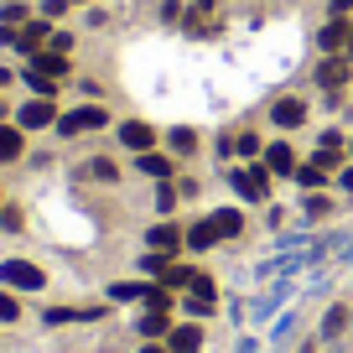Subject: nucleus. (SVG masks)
<instances>
[{"label":"nucleus","instance_id":"obj_5","mask_svg":"<svg viewBox=\"0 0 353 353\" xmlns=\"http://www.w3.org/2000/svg\"><path fill=\"white\" fill-rule=\"evenodd\" d=\"M203 348V327L198 322H176L172 332H166V353H198Z\"/></svg>","mask_w":353,"mask_h":353},{"label":"nucleus","instance_id":"obj_29","mask_svg":"<svg viewBox=\"0 0 353 353\" xmlns=\"http://www.w3.org/2000/svg\"><path fill=\"white\" fill-rule=\"evenodd\" d=\"M16 312H21V301L11 291H0V322H16Z\"/></svg>","mask_w":353,"mask_h":353},{"label":"nucleus","instance_id":"obj_3","mask_svg":"<svg viewBox=\"0 0 353 353\" xmlns=\"http://www.w3.org/2000/svg\"><path fill=\"white\" fill-rule=\"evenodd\" d=\"M229 182H234V192L250 198V203H265V192H270V172H265V166H239V172H229Z\"/></svg>","mask_w":353,"mask_h":353},{"label":"nucleus","instance_id":"obj_30","mask_svg":"<svg viewBox=\"0 0 353 353\" xmlns=\"http://www.w3.org/2000/svg\"><path fill=\"white\" fill-rule=\"evenodd\" d=\"M234 151H239V156H260V135H250V130H244L239 141H234Z\"/></svg>","mask_w":353,"mask_h":353},{"label":"nucleus","instance_id":"obj_35","mask_svg":"<svg viewBox=\"0 0 353 353\" xmlns=\"http://www.w3.org/2000/svg\"><path fill=\"white\" fill-rule=\"evenodd\" d=\"M332 16H338V21H348V16H353V0H332Z\"/></svg>","mask_w":353,"mask_h":353},{"label":"nucleus","instance_id":"obj_36","mask_svg":"<svg viewBox=\"0 0 353 353\" xmlns=\"http://www.w3.org/2000/svg\"><path fill=\"white\" fill-rule=\"evenodd\" d=\"M338 188H343V192H353V166H343V172H338Z\"/></svg>","mask_w":353,"mask_h":353},{"label":"nucleus","instance_id":"obj_21","mask_svg":"<svg viewBox=\"0 0 353 353\" xmlns=\"http://www.w3.org/2000/svg\"><path fill=\"white\" fill-rule=\"evenodd\" d=\"M151 291H156V286H141V281H120V286H110V296H114V301H151Z\"/></svg>","mask_w":353,"mask_h":353},{"label":"nucleus","instance_id":"obj_32","mask_svg":"<svg viewBox=\"0 0 353 353\" xmlns=\"http://www.w3.org/2000/svg\"><path fill=\"white\" fill-rule=\"evenodd\" d=\"M68 6H73V0H42V16H47V21H57Z\"/></svg>","mask_w":353,"mask_h":353},{"label":"nucleus","instance_id":"obj_33","mask_svg":"<svg viewBox=\"0 0 353 353\" xmlns=\"http://www.w3.org/2000/svg\"><path fill=\"white\" fill-rule=\"evenodd\" d=\"M322 151H343V130H322Z\"/></svg>","mask_w":353,"mask_h":353},{"label":"nucleus","instance_id":"obj_25","mask_svg":"<svg viewBox=\"0 0 353 353\" xmlns=\"http://www.w3.org/2000/svg\"><path fill=\"white\" fill-rule=\"evenodd\" d=\"M296 182H301L307 192H317L322 182H327V176H322V166H317V161H307V166H296Z\"/></svg>","mask_w":353,"mask_h":353},{"label":"nucleus","instance_id":"obj_4","mask_svg":"<svg viewBox=\"0 0 353 353\" xmlns=\"http://www.w3.org/2000/svg\"><path fill=\"white\" fill-rule=\"evenodd\" d=\"M16 125H21V130H42V125H57L52 99H32V104H21V110H16Z\"/></svg>","mask_w":353,"mask_h":353},{"label":"nucleus","instance_id":"obj_34","mask_svg":"<svg viewBox=\"0 0 353 353\" xmlns=\"http://www.w3.org/2000/svg\"><path fill=\"white\" fill-rule=\"evenodd\" d=\"M47 47H52V52H68V47H73V37H68V32H52V42H47Z\"/></svg>","mask_w":353,"mask_h":353},{"label":"nucleus","instance_id":"obj_12","mask_svg":"<svg viewBox=\"0 0 353 353\" xmlns=\"http://www.w3.org/2000/svg\"><path fill=\"white\" fill-rule=\"evenodd\" d=\"M42 42H52V32H47V16H42V21H26L21 32H16V52H37Z\"/></svg>","mask_w":353,"mask_h":353},{"label":"nucleus","instance_id":"obj_20","mask_svg":"<svg viewBox=\"0 0 353 353\" xmlns=\"http://www.w3.org/2000/svg\"><path fill=\"white\" fill-rule=\"evenodd\" d=\"M135 166H141V176H156V182H166V176H172V161H166V156H151V151L135 156Z\"/></svg>","mask_w":353,"mask_h":353},{"label":"nucleus","instance_id":"obj_17","mask_svg":"<svg viewBox=\"0 0 353 353\" xmlns=\"http://www.w3.org/2000/svg\"><path fill=\"white\" fill-rule=\"evenodd\" d=\"M151 250H161V254L182 250V229H176V223H156L151 229Z\"/></svg>","mask_w":353,"mask_h":353},{"label":"nucleus","instance_id":"obj_37","mask_svg":"<svg viewBox=\"0 0 353 353\" xmlns=\"http://www.w3.org/2000/svg\"><path fill=\"white\" fill-rule=\"evenodd\" d=\"M234 353H260V343H254V338H239V343H234Z\"/></svg>","mask_w":353,"mask_h":353},{"label":"nucleus","instance_id":"obj_8","mask_svg":"<svg viewBox=\"0 0 353 353\" xmlns=\"http://www.w3.org/2000/svg\"><path fill=\"white\" fill-rule=\"evenodd\" d=\"M348 317H353V307H348V296H343V301H332V307H327V317H322V327H317V338H322V343H332V338H343V327H348Z\"/></svg>","mask_w":353,"mask_h":353},{"label":"nucleus","instance_id":"obj_14","mask_svg":"<svg viewBox=\"0 0 353 353\" xmlns=\"http://www.w3.org/2000/svg\"><path fill=\"white\" fill-rule=\"evenodd\" d=\"M348 21H353V16H348ZM348 21H338V16H332V21H327V26L317 32L322 52H343V42H348Z\"/></svg>","mask_w":353,"mask_h":353},{"label":"nucleus","instance_id":"obj_16","mask_svg":"<svg viewBox=\"0 0 353 353\" xmlns=\"http://www.w3.org/2000/svg\"><path fill=\"white\" fill-rule=\"evenodd\" d=\"M281 301H286V286H270V291H265V296H260V301L250 307V317H254V322L276 317V312H281Z\"/></svg>","mask_w":353,"mask_h":353},{"label":"nucleus","instance_id":"obj_40","mask_svg":"<svg viewBox=\"0 0 353 353\" xmlns=\"http://www.w3.org/2000/svg\"><path fill=\"white\" fill-rule=\"evenodd\" d=\"M343 260H348V265H353V239H348V244H343Z\"/></svg>","mask_w":353,"mask_h":353},{"label":"nucleus","instance_id":"obj_18","mask_svg":"<svg viewBox=\"0 0 353 353\" xmlns=\"http://www.w3.org/2000/svg\"><path fill=\"white\" fill-rule=\"evenodd\" d=\"M21 151H26V141H21V125H0V161H16Z\"/></svg>","mask_w":353,"mask_h":353},{"label":"nucleus","instance_id":"obj_27","mask_svg":"<svg viewBox=\"0 0 353 353\" xmlns=\"http://www.w3.org/2000/svg\"><path fill=\"white\" fill-rule=\"evenodd\" d=\"M0 26H26V6L21 0H11V6L0 11Z\"/></svg>","mask_w":353,"mask_h":353},{"label":"nucleus","instance_id":"obj_23","mask_svg":"<svg viewBox=\"0 0 353 353\" xmlns=\"http://www.w3.org/2000/svg\"><path fill=\"white\" fill-rule=\"evenodd\" d=\"M26 83H32L37 88V99H57V78H47V73H37V68H26Z\"/></svg>","mask_w":353,"mask_h":353},{"label":"nucleus","instance_id":"obj_2","mask_svg":"<svg viewBox=\"0 0 353 353\" xmlns=\"http://www.w3.org/2000/svg\"><path fill=\"white\" fill-rule=\"evenodd\" d=\"M0 281H6L11 291H42L47 286V276L32 260H0Z\"/></svg>","mask_w":353,"mask_h":353},{"label":"nucleus","instance_id":"obj_10","mask_svg":"<svg viewBox=\"0 0 353 353\" xmlns=\"http://www.w3.org/2000/svg\"><path fill=\"white\" fill-rule=\"evenodd\" d=\"M182 307H188L192 317H208V312H213V281L208 276H192V296L182 301Z\"/></svg>","mask_w":353,"mask_h":353},{"label":"nucleus","instance_id":"obj_42","mask_svg":"<svg viewBox=\"0 0 353 353\" xmlns=\"http://www.w3.org/2000/svg\"><path fill=\"white\" fill-rule=\"evenodd\" d=\"M348 151H353V141H348Z\"/></svg>","mask_w":353,"mask_h":353},{"label":"nucleus","instance_id":"obj_13","mask_svg":"<svg viewBox=\"0 0 353 353\" xmlns=\"http://www.w3.org/2000/svg\"><path fill=\"white\" fill-rule=\"evenodd\" d=\"M32 68L63 83V78H68V52H52V47H47V52H32Z\"/></svg>","mask_w":353,"mask_h":353},{"label":"nucleus","instance_id":"obj_31","mask_svg":"<svg viewBox=\"0 0 353 353\" xmlns=\"http://www.w3.org/2000/svg\"><path fill=\"white\" fill-rule=\"evenodd\" d=\"M156 208L172 213V208H176V188H166V182H161V192H156Z\"/></svg>","mask_w":353,"mask_h":353},{"label":"nucleus","instance_id":"obj_7","mask_svg":"<svg viewBox=\"0 0 353 353\" xmlns=\"http://www.w3.org/2000/svg\"><path fill=\"white\" fill-rule=\"evenodd\" d=\"M343 83H348V57H343V52H332L327 63L317 68V88H327V94H338Z\"/></svg>","mask_w":353,"mask_h":353},{"label":"nucleus","instance_id":"obj_9","mask_svg":"<svg viewBox=\"0 0 353 353\" xmlns=\"http://www.w3.org/2000/svg\"><path fill=\"white\" fill-rule=\"evenodd\" d=\"M151 141H156V130H151L145 120H125V125H120V145H130L135 156L151 151Z\"/></svg>","mask_w":353,"mask_h":353},{"label":"nucleus","instance_id":"obj_26","mask_svg":"<svg viewBox=\"0 0 353 353\" xmlns=\"http://www.w3.org/2000/svg\"><path fill=\"white\" fill-rule=\"evenodd\" d=\"M135 265H141V276H161V270H166V254H161V250H151V254H141Z\"/></svg>","mask_w":353,"mask_h":353},{"label":"nucleus","instance_id":"obj_24","mask_svg":"<svg viewBox=\"0 0 353 353\" xmlns=\"http://www.w3.org/2000/svg\"><path fill=\"white\" fill-rule=\"evenodd\" d=\"M166 145H172V151H176V156H192V145H198V135H192V130H188V125H176V130H172V135H166Z\"/></svg>","mask_w":353,"mask_h":353},{"label":"nucleus","instance_id":"obj_15","mask_svg":"<svg viewBox=\"0 0 353 353\" xmlns=\"http://www.w3.org/2000/svg\"><path fill=\"white\" fill-rule=\"evenodd\" d=\"M219 239H223V234H219V223H213V213H208L203 223H192V229H188V244H192V250H213Z\"/></svg>","mask_w":353,"mask_h":353},{"label":"nucleus","instance_id":"obj_41","mask_svg":"<svg viewBox=\"0 0 353 353\" xmlns=\"http://www.w3.org/2000/svg\"><path fill=\"white\" fill-rule=\"evenodd\" d=\"M141 353H166V348H141Z\"/></svg>","mask_w":353,"mask_h":353},{"label":"nucleus","instance_id":"obj_28","mask_svg":"<svg viewBox=\"0 0 353 353\" xmlns=\"http://www.w3.org/2000/svg\"><path fill=\"white\" fill-rule=\"evenodd\" d=\"M141 332H151V338H156V332H172V327H166V312H145V317H141Z\"/></svg>","mask_w":353,"mask_h":353},{"label":"nucleus","instance_id":"obj_11","mask_svg":"<svg viewBox=\"0 0 353 353\" xmlns=\"http://www.w3.org/2000/svg\"><path fill=\"white\" fill-rule=\"evenodd\" d=\"M265 172H276V176H296V156H291V145L286 141H276V145H265Z\"/></svg>","mask_w":353,"mask_h":353},{"label":"nucleus","instance_id":"obj_38","mask_svg":"<svg viewBox=\"0 0 353 353\" xmlns=\"http://www.w3.org/2000/svg\"><path fill=\"white\" fill-rule=\"evenodd\" d=\"M0 47H16V32H11V26H0Z\"/></svg>","mask_w":353,"mask_h":353},{"label":"nucleus","instance_id":"obj_22","mask_svg":"<svg viewBox=\"0 0 353 353\" xmlns=\"http://www.w3.org/2000/svg\"><path fill=\"white\" fill-rule=\"evenodd\" d=\"M213 223H219L223 239H234V234L244 229V213H239V208H219V213H213Z\"/></svg>","mask_w":353,"mask_h":353},{"label":"nucleus","instance_id":"obj_1","mask_svg":"<svg viewBox=\"0 0 353 353\" xmlns=\"http://www.w3.org/2000/svg\"><path fill=\"white\" fill-rule=\"evenodd\" d=\"M104 125H110V110H104V104H78V110L57 114V135H63V141L88 135V130H104Z\"/></svg>","mask_w":353,"mask_h":353},{"label":"nucleus","instance_id":"obj_39","mask_svg":"<svg viewBox=\"0 0 353 353\" xmlns=\"http://www.w3.org/2000/svg\"><path fill=\"white\" fill-rule=\"evenodd\" d=\"M343 57L353 63V21H348V42H343Z\"/></svg>","mask_w":353,"mask_h":353},{"label":"nucleus","instance_id":"obj_6","mask_svg":"<svg viewBox=\"0 0 353 353\" xmlns=\"http://www.w3.org/2000/svg\"><path fill=\"white\" fill-rule=\"evenodd\" d=\"M270 120H276L281 130H296V125H307V99H296V94H286V99H276V110H270Z\"/></svg>","mask_w":353,"mask_h":353},{"label":"nucleus","instance_id":"obj_19","mask_svg":"<svg viewBox=\"0 0 353 353\" xmlns=\"http://www.w3.org/2000/svg\"><path fill=\"white\" fill-rule=\"evenodd\" d=\"M78 176H88V182H114L120 172H114V161H110V156H94V161H83V166H78Z\"/></svg>","mask_w":353,"mask_h":353}]
</instances>
